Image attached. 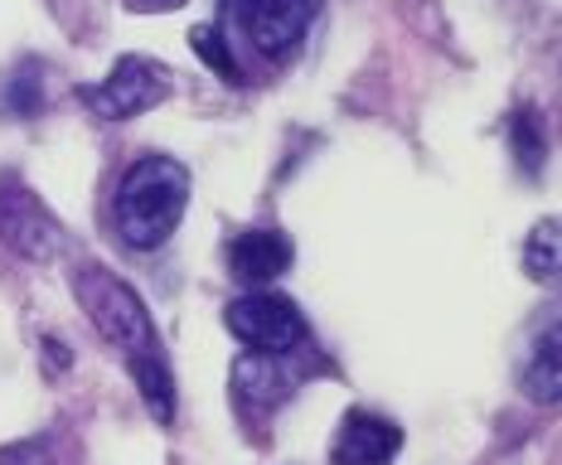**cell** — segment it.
I'll return each mask as SVG.
<instances>
[{
    "mask_svg": "<svg viewBox=\"0 0 562 465\" xmlns=\"http://www.w3.org/2000/svg\"><path fill=\"white\" fill-rule=\"evenodd\" d=\"M524 272L533 282H553L558 276V218H543L529 238V252H524Z\"/></svg>",
    "mask_w": 562,
    "mask_h": 465,
    "instance_id": "13",
    "label": "cell"
},
{
    "mask_svg": "<svg viewBox=\"0 0 562 465\" xmlns=\"http://www.w3.org/2000/svg\"><path fill=\"white\" fill-rule=\"evenodd\" d=\"M233 340H243L252 354H296L301 344L311 340L306 316L291 306L277 291H252V296H238L224 310Z\"/></svg>",
    "mask_w": 562,
    "mask_h": 465,
    "instance_id": "3",
    "label": "cell"
},
{
    "mask_svg": "<svg viewBox=\"0 0 562 465\" xmlns=\"http://www.w3.org/2000/svg\"><path fill=\"white\" fill-rule=\"evenodd\" d=\"M0 238L30 262H49L64 242L58 218L20 184V174H0Z\"/></svg>",
    "mask_w": 562,
    "mask_h": 465,
    "instance_id": "5",
    "label": "cell"
},
{
    "mask_svg": "<svg viewBox=\"0 0 562 465\" xmlns=\"http://www.w3.org/2000/svg\"><path fill=\"white\" fill-rule=\"evenodd\" d=\"M74 296H78V306L88 310V320L98 325L102 340L126 354V364L140 359V354H160V340H156L150 316H146V300H140L126 282H116L108 266H92V262L78 266Z\"/></svg>",
    "mask_w": 562,
    "mask_h": 465,
    "instance_id": "2",
    "label": "cell"
},
{
    "mask_svg": "<svg viewBox=\"0 0 562 465\" xmlns=\"http://www.w3.org/2000/svg\"><path fill=\"white\" fill-rule=\"evenodd\" d=\"M403 446V432L379 412H345L335 432V446H330V465H389Z\"/></svg>",
    "mask_w": 562,
    "mask_h": 465,
    "instance_id": "7",
    "label": "cell"
},
{
    "mask_svg": "<svg viewBox=\"0 0 562 465\" xmlns=\"http://www.w3.org/2000/svg\"><path fill=\"white\" fill-rule=\"evenodd\" d=\"M291 354H248L233 364V388L248 407H277L291 398L296 388V374L286 368Z\"/></svg>",
    "mask_w": 562,
    "mask_h": 465,
    "instance_id": "9",
    "label": "cell"
},
{
    "mask_svg": "<svg viewBox=\"0 0 562 465\" xmlns=\"http://www.w3.org/2000/svg\"><path fill=\"white\" fill-rule=\"evenodd\" d=\"M190 44H194V54L204 58L218 78H224V83H238V78H243L238 58H233V49H228V39H224V30H218V25H194Z\"/></svg>",
    "mask_w": 562,
    "mask_h": 465,
    "instance_id": "12",
    "label": "cell"
},
{
    "mask_svg": "<svg viewBox=\"0 0 562 465\" xmlns=\"http://www.w3.org/2000/svg\"><path fill=\"white\" fill-rule=\"evenodd\" d=\"M132 10H180L184 0H126Z\"/></svg>",
    "mask_w": 562,
    "mask_h": 465,
    "instance_id": "15",
    "label": "cell"
},
{
    "mask_svg": "<svg viewBox=\"0 0 562 465\" xmlns=\"http://www.w3.org/2000/svg\"><path fill=\"white\" fill-rule=\"evenodd\" d=\"M224 5H238V10H243V5H248V0H224Z\"/></svg>",
    "mask_w": 562,
    "mask_h": 465,
    "instance_id": "16",
    "label": "cell"
},
{
    "mask_svg": "<svg viewBox=\"0 0 562 465\" xmlns=\"http://www.w3.org/2000/svg\"><path fill=\"white\" fill-rule=\"evenodd\" d=\"M291 258H296V248H291V238L277 228H248L228 242L233 276L248 286H262V282H272V276H281L291 266Z\"/></svg>",
    "mask_w": 562,
    "mask_h": 465,
    "instance_id": "8",
    "label": "cell"
},
{
    "mask_svg": "<svg viewBox=\"0 0 562 465\" xmlns=\"http://www.w3.org/2000/svg\"><path fill=\"white\" fill-rule=\"evenodd\" d=\"M175 88V73L156 58L126 54L112 64V73L102 78L98 88L88 92V107L102 116V122H132V116L160 107Z\"/></svg>",
    "mask_w": 562,
    "mask_h": 465,
    "instance_id": "4",
    "label": "cell"
},
{
    "mask_svg": "<svg viewBox=\"0 0 562 465\" xmlns=\"http://www.w3.org/2000/svg\"><path fill=\"white\" fill-rule=\"evenodd\" d=\"M315 15H321V0H248V5H243L248 39L267 58H286L301 39H306Z\"/></svg>",
    "mask_w": 562,
    "mask_h": 465,
    "instance_id": "6",
    "label": "cell"
},
{
    "mask_svg": "<svg viewBox=\"0 0 562 465\" xmlns=\"http://www.w3.org/2000/svg\"><path fill=\"white\" fill-rule=\"evenodd\" d=\"M184 208H190V170L170 156H140L116 184L112 218L126 248L150 252L180 228Z\"/></svg>",
    "mask_w": 562,
    "mask_h": 465,
    "instance_id": "1",
    "label": "cell"
},
{
    "mask_svg": "<svg viewBox=\"0 0 562 465\" xmlns=\"http://www.w3.org/2000/svg\"><path fill=\"white\" fill-rule=\"evenodd\" d=\"M509 141H514V156H519V170L524 174H538L548 160V141H543V126H538V112L533 107H519L509 116Z\"/></svg>",
    "mask_w": 562,
    "mask_h": 465,
    "instance_id": "11",
    "label": "cell"
},
{
    "mask_svg": "<svg viewBox=\"0 0 562 465\" xmlns=\"http://www.w3.org/2000/svg\"><path fill=\"white\" fill-rule=\"evenodd\" d=\"M524 393L533 402H558V325H548V334L538 340L529 368H524Z\"/></svg>",
    "mask_w": 562,
    "mask_h": 465,
    "instance_id": "10",
    "label": "cell"
},
{
    "mask_svg": "<svg viewBox=\"0 0 562 465\" xmlns=\"http://www.w3.org/2000/svg\"><path fill=\"white\" fill-rule=\"evenodd\" d=\"M5 107L15 112V116H30V112H40V107H44V88L34 83V64H25L15 78H10V88H5Z\"/></svg>",
    "mask_w": 562,
    "mask_h": 465,
    "instance_id": "14",
    "label": "cell"
}]
</instances>
